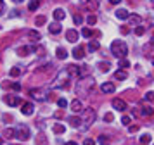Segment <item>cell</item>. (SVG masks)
I'll return each instance as SVG.
<instances>
[{
  "label": "cell",
  "instance_id": "47",
  "mask_svg": "<svg viewBox=\"0 0 154 145\" xmlns=\"http://www.w3.org/2000/svg\"><path fill=\"white\" fill-rule=\"evenodd\" d=\"M2 11H4V2L0 0V14H2Z\"/></svg>",
  "mask_w": 154,
  "mask_h": 145
},
{
  "label": "cell",
  "instance_id": "16",
  "mask_svg": "<svg viewBox=\"0 0 154 145\" xmlns=\"http://www.w3.org/2000/svg\"><path fill=\"white\" fill-rule=\"evenodd\" d=\"M114 78H116V80H126V78H128V73H126L125 69H118V71L114 73Z\"/></svg>",
  "mask_w": 154,
  "mask_h": 145
},
{
  "label": "cell",
  "instance_id": "29",
  "mask_svg": "<svg viewBox=\"0 0 154 145\" xmlns=\"http://www.w3.org/2000/svg\"><path fill=\"white\" fill-rule=\"evenodd\" d=\"M152 112H154V109L151 105H146V107L142 109V114H144V116H152Z\"/></svg>",
  "mask_w": 154,
  "mask_h": 145
},
{
  "label": "cell",
  "instance_id": "19",
  "mask_svg": "<svg viewBox=\"0 0 154 145\" xmlns=\"http://www.w3.org/2000/svg\"><path fill=\"white\" fill-rule=\"evenodd\" d=\"M28 38H29V41H38L40 40V38H42V36H40V33H38V31H29L28 33Z\"/></svg>",
  "mask_w": 154,
  "mask_h": 145
},
{
  "label": "cell",
  "instance_id": "42",
  "mask_svg": "<svg viewBox=\"0 0 154 145\" xmlns=\"http://www.w3.org/2000/svg\"><path fill=\"white\" fill-rule=\"evenodd\" d=\"M130 121H132V119H130V116H123V117H121V123L125 124V126H126V124H130Z\"/></svg>",
  "mask_w": 154,
  "mask_h": 145
},
{
  "label": "cell",
  "instance_id": "6",
  "mask_svg": "<svg viewBox=\"0 0 154 145\" xmlns=\"http://www.w3.org/2000/svg\"><path fill=\"white\" fill-rule=\"evenodd\" d=\"M21 105H23V107H21V112L24 114V116H31V114L35 112V107H33V104H29V102H23Z\"/></svg>",
  "mask_w": 154,
  "mask_h": 145
},
{
  "label": "cell",
  "instance_id": "33",
  "mask_svg": "<svg viewBox=\"0 0 154 145\" xmlns=\"http://www.w3.org/2000/svg\"><path fill=\"white\" fill-rule=\"evenodd\" d=\"M9 74L12 76V78H17V76L21 74V69H19V68H12L11 71H9Z\"/></svg>",
  "mask_w": 154,
  "mask_h": 145
},
{
  "label": "cell",
  "instance_id": "51",
  "mask_svg": "<svg viewBox=\"0 0 154 145\" xmlns=\"http://www.w3.org/2000/svg\"><path fill=\"white\" fill-rule=\"evenodd\" d=\"M0 142H2V138H0Z\"/></svg>",
  "mask_w": 154,
  "mask_h": 145
},
{
  "label": "cell",
  "instance_id": "4",
  "mask_svg": "<svg viewBox=\"0 0 154 145\" xmlns=\"http://www.w3.org/2000/svg\"><path fill=\"white\" fill-rule=\"evenodd\" d=\"M95 117H97V114H95V109L94 107L85 109V123H87V126H90L92 123H95Z\"/></svg>",
  "mask_w": 154,
  "mask_h": 145
},
{
  "label": "cell",
  "instance_id": "17",
  "mask_svg": "<svg viewBox=\"0 0 154 145\" xmlns=\"http://www.w3.org/2000/svg\"><path fill=\"white\" fill-rule=\"evenodd\" d=\"M139 143L140 145H149L151 143V135H149V133H144V135L139 138Z\"/></svg>",
  "mask_w": 154,
  "mask_h": 145
},
{
  "label": "cell",
  "instance_id": "40",
  "mask_svg": "<svg viewBox=\"0 0 154 145\" xmlns=\"http://www.w3.org/2000/svg\"><path fill=\"white\" fill-rule=\"evenodd\" d=\"M82 23H83V17H82L80 14H76V16H75V24H78V26H80Z\"/></svg>",
  "mask_w": 154,
  "mask_h": 145
},
{
  "label": "cell",
  "instance_id": "11",
  "mask_svg": "<svg viewBox=\"0 0 154 145\" xmlns=\"http://www.w3.org/2000/svg\"><path fill=\"white\" fill-rule=\"evenodd\" d=\"M66 73H68V76H78V74H80V66L71 64V66L66 68Z\"/></svg>",
  "mask_w": 154,
  "mask_h": 145
},
{
  "label": "cell",
  "instance_id": "43",
  "mask_svg": "<svg viewBox=\"0 0 154 145\" xmlns=\"http://www.w3.org/2000/svg\"><path fill=\"white\" fill-rule=\"evenodd\" d=\"M83 145H95V142H94L92 138H85V140H83Z\"/></svg>",
  "mask_w": 154,
  "mask_h": 145
},
{
  "label": "cell",
  "instance_id": "7",
  "mask_svg": "<svg viewBox=\"0 0 154 145\" xmlns=\"http://www.w3.org/2000/svg\"><path fill=\"white\" fill-rule=\"evenodd\" d=\"M112 107L116 110H126V102L125 100H121V98H112Z\"/></svg>",
  "mask_w": 154,
  "mask_h": 145
},
{
  "label": "cell",
  "instance_id": "9",
  "mask_svg": "<svg viewBox=\"0 0 154 145\" xmlns=\"http://www.w3.org/2000/svg\"><path fill=\"white\" fill-rule=\"evenodd\" d=\"M29 95L33 97V98H36V100H43V98H45V95H43V90H40V88L29 90Z\"/></svg>",
  "mask_w": 154,
  "mask_h": 145
},
{
  "label": "cell",
  "instance_id": "25",
  "mask_svg": "<svg viewBox=\"0 0 154 145\" xmlns=\"http://www.w3.org/2000/svg\"><path fill=\"white\" fill-rule=\"evenodd\" d=\"M38 7H40V0H31V2H29V5H28V9L33 12V11H36Z\"/></svg>",
  "mask_w": 154,
  "mask_h": 145
},
{
  "label": "cell",
  "instance_id": "22",
  "mask_svg": "<svg viewBox=\"0 0 154 145\" xmlns=\"http://www.w3.org/2000/svg\"><path fill=\"white\" fill-rule=\"evenodd\" d=\"M56 55H57V57H59V59H63V61H64V59L68 57V52H66L64 48H61V47H59V48H57V50H56Z\"/></svg>",
  "mask_w": 154,
  "mask_h": 145
},
{
  "label": "cell",
  "instance_id": "50",
  "mask_svg": "<svg viewBox=\"0 0 154 145\" xmlns=\"http://www.w3.org/2000/svg\"><path fill=\"white\" fill-rule=\"evenodd\" d=\"M14 2H23V0H14Z\"/></svg>",
  "mask_w": 154,
  "mask_h": 145
},
{
  "label": "cell",
  "instance_id": "39",
  "mask_svg": "<svg viewBox=\"0 0 154 145\" xmlns=\"http://www.w3.org/2000/svg\"><path fill=\"white\" fill-rule=\"evenodd\" d=\"M87 23H88V24H95V23H97V17L92 14V16H88V17H87Z\"/></svg>",
  "mask_w": 154,
  "mask_h": 145
},
{
  "label": "cell",
  "instance_id": "3",
  "mask_svg": "<svg viewBox=\"0 0 154 145\" xmlns=\"http://www.w3.org/2000/svg\"><path fill=\"white\" fill-rule=\"evenodd\" d=\"M14 135L19 138V140H23V142H24V140H29V128L26 124H17L14 128Z\"/></svg>",
  "mask_w": 154,
  "mask_h": 145
},
{
  "label": "cell",
  "instance_id": "36",
  "mask_svg": "<svg viewBox=\"0 0 154 145\" xmlns=\"http://www.w3.org/2000/svg\"><path fill=\"white\" fill-rule=\"evenodd\" d=\"M35 23H36V26H42V24H45V16H38L35 19Z\"/></svg>",
  "mask_w": 154,
  "mask_h": 145
},
{
  "label": "cell",
  "instance_id": "14",
  "mask_svg": "<svg viewBox=\"0 0 154 145\" xmlns=\"http://www.w3.org/2000/svg\"><path fill=\"white\" fill-rule=\"evenodd\" d=\"M83 55H85V47H82V45L73 50V57L75 59H83Z\"/></svg>",
  "mask_w": 154,
  "mask_h": 145
},
{
  "label": "cell",
  "instance_id": "1",
  "mask_svg": "<svg viewBox=\"0 0 154 145\" xmlns=\"http://www.w3.org/2000/svg\"><path fill=\"white\" fill-rule=\"evenodd\" d=\"M94 78L92 76H87V78H82L80 81H76V95H80V97H87V95H90V92H92V88H94Z\"/></svg>",
  "mask_w": 154,
  "mask_h": 145
},
{
  "label": "cell",
  "instance_id": "20",
  "mask_svg": "<svg viewBox=\"0 0 154 145\" xmlns=\"http://www.w3.org/2000/svg\"><path fill=\"white\" fill-rule=\"evenodd\" d=\"M69 123H71V126H73V128H80L83 121H82L78 116H75V117H71V119H69Z\"/></svg>",
  "mask_w": 154,
  "mask_h": 145
},
{
  "label": "cell",
  "instance_id": "48",
  "mask_svg": "<svg viewBox=\"0 0 154 145\" xmlns=\"http://www.w3.org/2000/svg\"><path fill=\"white\" fill-rule=\"evenodd\" d=\"M109 2H111V4H114V5H116V4H119V2H121V0H109Z\"/></svg>",
  "mask_w": 154,
  "mask_h": 145
},
{
  "label": "cell",
  "instance_id": "27",
  "mask_svg": "<svg viewBox=\"0 0 154 145\" xmlns=\"http://www.w3.org/2000/svg\"><path fill=\"white\" fill-rule=\"evenodd\" d=\"M88 50H90V52H97L99 50V41L92 40L90 43H88Z\"/></svg>",
  "mask_w": 154,
  "mask_h": 145
},
{
  "label": "cell",
  "instance_id": "37",
  "mask_svg": "<svg viewBox=\"0 0 154 145\" xmlns=\"http://www.w3.org/2000/svg\"><path fill=\"white\" fill-rule=\"evenodd\" d=\"M57 105H59L61 109H64V107L68 105V100H66V98H59V100H57Z\"/></svg>",
  "mask_w": 154,
  "mask_h": 145
},
{
  "label": "cell",
  "instance_id": "30",
  "mask_svg": "<svg viewBox=\"0 0 154 145\" xmlns=\"http://www.w3.org/2000/svg\"><path fill=\"white\" fill-rule=\"evenodd\" d=\"M87 7H88L90 11H95V9L99 7V4L95 2V0H87Z\"/></svg>",
  "mask_w": 154,
  "mask_h": 145
},
{
  "label": "cell",
  "instance_id": "46",
  "mask_svg": "<svg viewBox=\"0 0 154 145\" xmlns=\"http://www.w3.org/2000/svg\"><path fill=\"white\" fill-rule=\"evenodd\" d=\"M137 130H139V126H137V124H132V126H130V131H132V133H135Z\"/></svg>",
  "mask_w": 154,
  "mask_h": 145
},
{
  "label": "cell",
  "instance_id": "5",
  "mask_svg": "<svg viewBox=\"0 0 154 145\" xmlns=\"http://www.w3.org/2000/svg\"><path fill=\"white\" fill-rule=\"evenodd\" d=\"M4 100H5V104L11 105V107H16V105L23 104L21 98H19V97H16V95H5V97H4Z\"/></svg>",
  "mask_w": 154,
  "mask_h": 145
},
{
  "label": "cell",
  "instance_id": "49",
  "mask_svg": "<svg viewBox=\"0 0 154 145\" xmlns=\"http://www.w3.org/2000/svg\"><path fill=\"white\" fill-rule=\"evenodd\" d=\"M64 145H78V143H76V142H66Z\"/></svg>",
  "mask_w": 154,
  "mask_h": 145
},
{
  "label": "cell",
  "instance_id": "28",
  "mask_svg": "<svg viewBox=\"0 0 154 145\" xmlns=\"http://www.w3.org/2000/svg\"><path fill=\"white\" fill-rule=\"evenodd\" d=\"M118 66L121 69H125V71H126V68H130V62H128V59H119Z\"/></svg>",
  "mask_w": 154,
  "mask_h": 145
},
{
  "label": "cell",
  "instance_id": "35",
  "mask_svg": "<svg viewBox=\"0 0 154 145\" xmlns=\"http://www.w3.org/2000/svg\"><path fill=\"white\" fill-rule=\"evenodd\" d=\"M82 35H83L85 38H90L94 33H92V29H88V28H83V29H82Z\"/></svg>",
  "mask_w": 154,
  "mask_h": 145
},
{
  "label": "cell",
  "instance_id": "10",
  "mask_svg": "<svg viewBox=\"0 0 154 145\" xmlns=\"http://www.w3.org/2000/svg\"><path fill=\"white\" fill-rule=\"evenodd\" d=\"M52 16H54V19H56V23H61V21L66 17V12H64L63 9H56L54 12H52Z\"/></svg>",
  "mask_w": 154,
  "mask_h": 145
},
{
  "label": "cell",
  "instance_id": "41",
  "mask_svg": "<svg viewBox=\"0 0 154 145\" xmlns=\"http://www.w3.org/2000/svg\"><path fill=\"white\" fill-rule=\"evenodd\" d=\"M99 142H100V145H109V140H107V137H99Z\"/></svg>",
  "mask_w": 154,
  "mask_h": 145
},
{
  "label": "cell",
  "instance_id": "24",
  "mask_svg": "<svg viewBox=\"0 0 154 145\" xmlns=\"http://www.w3.org/2000/svg\"><path fill=\"white\" fill-rule=\"evenodd\" d=\"M4 86H5V88H12V90H16V92L21 90V85H19V83H4Z\"/></svg>",
  "mask_w": 154,
  "mask_h": 145
},
{
  "label": "cell",
  "instance_id": "38",
  "mask_svg": "<svg viewBox=\"0 0 154 145\" xmlns=\"http://www.w3.org/2000/svg\"><path fill=\"white\" fill-rule=\"evenodd\" d=\"M104 121L106 123H111V121H114V116H112V112H107L104 116Z\"/></svg>",
  "mask_w": 154,
  "mask_h": 145
},
{
  "label": "cell",
  "instance_id": "2",
  "mask_svg": "<svg viewBox=\"0 0 154 145\" xmlns=\"http://www.w3.org/2000/svg\"><path fill=\"white\" fill-rule=\"evenodd\" d=\"M111 52L114 57H118V59H126V54H128V47H126L125 41L121 40H116L111 43Z\"/></svg>",
  "mask_w": 154,
  "mask_h": 145
},
{
  "label": "cell",
  "instance_id": "45",
  "mask_svg": "<svg viewBox=\"0 0 154 145\" xmlns=\"http://www.w3.org/2000/svg\"><path fill=\"white\" fill-rule=\"evenodd\" d=\"M119 31H121L123 35H128V33H130V29H128V28H125V26H121V28H119Z\"/></svg>",
  "mask_w": 154,
  "mask_h": 145
},
{
  "label": "cell",
  "instance_id": "18",
  "mask_svg": "<svg viewBox=\"0 0 154 145\" xmlns=\"http://www.w3.org/2000/svg\"><path fill=\"white\" fill-rule=\"evenodd\" d=\"M128 16H130V12H126L125 9H118L116 11V17L118 19H128Z\"/></svg>",
  "mask_w": 154,
  "mask_h": 145
},
{
  "label": "cell",
  "instance_id": "44",
  "mask_svg": "<svg viewBox=\"0 0 154 145\" xmlns=\"http://www.w3.org/2000/svg\"><path fill=\"white\" fill-rule=\"evenodd\" d=\"M152 98H154V93L152 92H147L146 93V100H152Z\"/></svg>",
  "mask_w": 154,
  "mask_h": 145
},
{
  "label": "cell",
  "instance_id": "21",
  "mask_svg": "<svg viewBox=\"0 0 154 145\" xmlns=\"http://www.w3.org/2000/svg\"><path fill=\"white\" fill-rule=\"evenodd\" d=\"M29 52H31V47H26V45H24V47H19V48H17V54L21 55V57L28 55Z\"/></svg>",
  "mask_w": 154,
  "mask_h": 145
},
{
  "label": "cell",
  "instance_id": "8",
  "mask_svg": "<svg viewBox=\"0 0 154 145\" xmlns=\"http://www.w3.org/2000/svg\"><path fill=\"white\" fill-rule=\"evenodd\" d=\"M66 40L71 41V43H75V41L78 40V31L76 29H68V31H66Z\"/></svg>",
  "mask_w": 154,
  "mask_h": 145
},
{
  "label": "cell",
  "instance_id": "26",
  "mask_svg": "<svg viewBox=\"0 0 154 145\" xmlns=\"http://www.w3.org/2000/svg\"><path fill=\"white\" fill-rule=\"evenodd\" d=\"M128 21H130L132 24H139L140 23V16H137V14H130V16H128Z\"/></svg>",
  "mask_w": 154,
  "mask_h": 145
},
{
  "label": "cell",
  "instance_id": "34",
  "mask_svg": "<svg viewBox=\"0 0 154 145\" xmlns=\"http://www.w3.org/2000/svg\"><path fill=\"white\" fill-rule=\"evenodd\" d=\"M144 33H146V28H144V26H140V24H139V26L135 28V35H137V36H142Z\"/></svg>",
  "mask_w": 154,
  "mask_h": 145
},
{
  "label": "cell",
  "instance_id": "15",
  "mask_svg": "<svg viewBox=\"0 0 154 145\" xmlns=\"http://www.w3.org/2000/svg\"><path fill=\"white\" fill-rule=\"evenodd\" d=\"M71 110H73V112H82V110H83V105H82V102H80V100H73V102H71Z\"/></svg>",
  "mask_w": 154,
  "mask_h": 145
},
{
  "label": "cell",
  "instance_id": "23",
  "mask_svg": "<svg viewBox=\"0 0 154 145\" xmlns=\"http://www.w3.org/2000/svg\"><path fill=\"white\" fill-rule=\"evenodd\" d=\"M52 130H54V133H56V135H63L64 131H66V128H64L63 124H59V123H57L56 126L52 128Z\"/></svg>",
  "mask_w": 154,
  "mask_h": 145
},
{
  "label": "cell",
  "instance_id": "13",
  "mask_svg": "<svg viewBox=\"0 0 154 145\" xmlns=\"http://www.w3.org/2000/svg\"><path fill=\"white\" fill-rule=\"evenodd\" d=\"M100 92L102 93H112L114 92V85L112 83H102L100 85Z\"/></svg>",
  "mask_w": 154,
  "mask_h": 145
},
{
  "label": "cell",
  "instance_id": "12",
  "mask_svg": "<svg viewBox=\"0 0 154 145\" xmlns=\"http://www.w3.org/2000/svg\"><path fill=\"white\" fill-rule=\"evenodd\" d=\"M61 29H63L61 23H52V24H49V31L52 35H59V33H61Z\"/></svg>",
  "mask_w": 154,
  "mask_h": 145
},
{
  "label": "cell",
  "instance_id": "31",
  "mask_svg": "<svg viewBox=\"0 0 154 145\" xmlns=\"http://www.w3.org/2000/svg\"><path fill=\"white\" fill-rule=\"evenodd\" d=\"M4 137L5 138H14L16 135H14V128H7V130L4 131Z\"/></svg>",
  "mask_w": 154,
  "mask_h": 145
},
{
  "label": "cell",
  "instance_id": "32",
  "mask_svg": "<svg viewBox=\"0 0 154 145\" xmlns=\"http://www.w3.org/2000/svg\"><path fill=\"white\" fill-rule=\"evenodd\" d=\"M99 68H100V71H102V73H107V71H109V68H111V64H109V62H100V64H99Z\"/></svg>",
  "mask_w": 154,
  "mask_h": 145
}]
</instances>
